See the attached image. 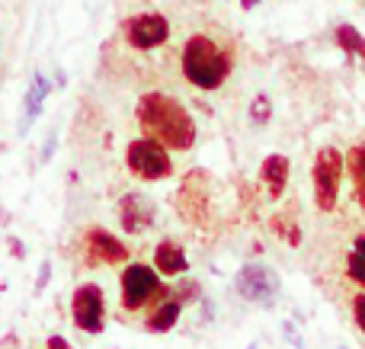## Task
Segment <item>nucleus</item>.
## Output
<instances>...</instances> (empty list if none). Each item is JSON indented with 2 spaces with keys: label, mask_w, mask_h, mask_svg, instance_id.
<instances>
[{
  "label": "nucleus",
  "mask_w": 365,
  "mask_h": 349,
  "mask_svg": "<svg viewBox=\"0 0 365 349\" xmlns=\"http://www.w3.org/2000/svg\"><path fill=\"white\" fill-rule=\"evenodd\" d=\"M180 74L189 87L215 93L234 77L237 68V38L218 23L195 26L180 45Z\"/></svg>",
  "instance_id": "nucleus-1"
},
{
  "label": "nucleus",
  "mask_w": 365,
  "mask_h": 349,
  "mask_svg": "<svg viewBox=\"0 0 365 349\" xmlns=\"http://www.w3.org/2000/svg\"><path fill=\"white\" fill-rule=\"evenodd\" d=\"M135 115H138L141 132L170 151H189L195 145V119L173 93H164V90L141 93Z\"/></svg>",
  "instance_id": "nucleus-2"
},
{
  "label": "nucleus",
  "mask_w": 365,
  "mask_h": 349,
  "mask_svg": "<svg viewBox=\"0 0 365 349\" xmlns=\"http://www.w3.org/2000/svg\"><path fill=\"white\" fill-rule=\"evenodd\" d=\"M343 170H346V157L340 147L324 145L314 154L311 164V186H314V205L317 212L330 215L340 205V186H343Z\"/></svg>",
  "instance_id": "nucleus-3"
},
{
  "label": "nucleus",
  "mask_w": 365,
  "mask_h": 349,
  "mask_svg": "<svg viewBox=\"0 0 365 349\" xmlns=\"http://www.w3.org/2000/svg\"><path fill=\"white\" fill-rule=\"evenodd\" d=\"M122 38L135 51H158L173 38V23L164 10H138L122 19Z\"/></svg>",
  "instance_id": "nucleus-4"
},
{
  "label": "nucleus",
  "mask_w": 365,
  "mask_h": 349,
  "mask_svg": "<svg viewBox=\"0 0 365 349\" xmlns=\"http://www.w3.org/2000/svg\"><path fill=\"white\" fill-rule=\"evenodd\" d=\"M125 164L128 170L135 173L145 183H158V179H167L173 173V160H170V147H164L154 138H135L128 141L125 147Z\"/></svg>",
  "instance_id": "nucleus-5"
},
{
  "label": "nucleus",
  "mask_w": 365,
  "mask_h": 349,
  "mask_svg": "<svg viewBox=\"0 0 365 349\" xmlns=\"http://www.w3.org/2000/svg\"><path fill=\"white\" fill-rule=\"evenodd\" d=\"M119 286H122V308H125V311H141L148 301L160 295L158 269L148 266V263H132V266H125Z\"/></svg>",
  "instance_id": "nucleus-6"
},
{
  "label": "nucleus",
  "mask_w": 365,
  "mask_h": 349,
  "mask_svg": "<svg viewBox=\"0 0 365 349\" xmlns=\"http://www.w3.org/2000/svg\"><path fill=\"white\" fill-rule=\"evenodd\" d=\"M71 318H74L77 330L90 333V337L103 333V327H106V298H103V288L93 286V282H83L74 292V298H71Z\"/></svg>",
  "instance_id": "nucleus-7"
},
{
  "label": "nucleus",
  "mask_w": 365,
  "mask_h": 349,
  "mask_svg": "<svg viewBox=\"0 0 365 349\" xmlns=\"http://www.w3.org/2000/svg\"><path fill=\"white\" fill-rule=\"evenodd\" d=\"M240 298L253 301V305H272L279 298V276L263 263H247L234 279Z\"/></svg>",
  "instance_id": "nucleus-8"
},
{
  "label": "nucleus",
  "mask_w": 365,
  "mask_h": 349,
  "mask_svg": "<svg viewBox=\"0 0 365 349\" xmlns=\"http://www.w3.org/2000/svg\"><path fill=\"white\" fill-rule=\"evenodd\" d=\"M83 250H87V263L93 266H115V263L128 260V247L125 241H119L115 234H109L106 228H90L83 234Z\"/></svg>",
  "instance_id": "nucleus-9"
},
{
  "label": "nucleus",
  "mask_w": 365,
  "mask_h": 349,
  "mask_svg": "<svg viewBox=\"0 0 365 349\" xmlns=\"http://www.w3.org/2000/svg\"><path fill=\"white\" fill-rule=\"evenodd\" d=\"M151 222H154V205L141 192H128L119 202V224L125 234H141L145 228H151Z\"/></svg>",
  "instance_id": "nucleus-10"
},
{
  "label": "nucleus",
  "mask_w": 365,
  "mask_h": 349,
  "mask_svg": "<svg viewBox=\"0 0 365 349\" xmlns=\"http://www.w3.org/2000/svg\"><path fill=\"white\" fill-rule=\"evenodd\" d=\"M289 173H292V164L285 154H269L259 167V179L263 186L269 189V199H282L285 186H289Z\"/></svg>",
  "instance_id": "nucleus-11"
},
{
  "label": "nucleus",
  "mask_w": 365,
  "mask_h": 349,
  "mask_svg": "<svg viewBox=\"0 0 365 349\" xmlns=\"http://www.w3.org/2000/svg\"><path fill=\"white\" fill-rule=\"evenodd\" d=\"M154 269H158L160 276H182L189 269L186 250H182L177 241H160L158 250H154Z\"/></svg>",
  "instance_id": "nucleus-12"
},
{
  "label": "nucleus",
  "mask_w": 365,
  "mask_h": 349,
  "mask_svg": "<svg viewBox=\"0 0 365 349\" xmlns=\"http://www.w3.org/2000/svg\"><path fill=\"white\" fill-rule=\"evenodd\" d=\"M48 90H51V80L42 74V71H36L32 74V83H29V90H26V100H23V109H26V119H23V132L36 122V115L42 113V106H45V100H48Z\"/></svg>",
  "instance_id": "nucleus-13"
},
{
  "label": "nucleus",
  "mask_w": 365,
  "mask_h": 349,
  "mask_svg": "<svg viewBox=\"0 0 365 349\" xmlns=\"http://www.w3.org/2000/svg\"><path fill=\"white\" fill-rule=\"evenodd\" d=\"M334 38H336V45L343 48V55L353 58V61H359V68L365 71V36L362 32L356 29L353 23H340L334 29Z\"/></svg>",
  "instance_id": "nucleus-14"
},
{
  "label": "nucleus",
  "mask_w": 365,
  "mask_h": 349,
  "mask_svg": "<svg viewBox=\"0 0 365 349\" xmlns=\"http://www.w3.org/2000/svg\"><path fill=\"white\" fill-rule=\"evenodd\" d=\"M180 314H182V298H167L164 305H158L151 311V318L145 321V327L151 333H167V330H173V327H177Z\"/></svg>",
  "instance_id": "nucleus-15"
},
{
  "label": "nucleus",
  "mask_w": 365,
  "mask_h": 349,
  "mask_svg": "<svg viewBox=\"0 0 365 349\" xmlns=\"http://www.w3.org/2000/svg\"><path fill=\"white\" fill-rule=\"evenodd\" d=\"M346 173H349V179H353L356 199H359V205L365 212V141H356L346 151Z\"/></svg>",
  "instance_id": "nucleus-16"
},
{
  "label": "nucleus",
  "mask_w": 365,
  "mask_h": 349,
  "mask_svg": "<svg viewBox=\"0 0 365 349\" xmlns=\"http://www.w3.org/2000/svg\"><path fill=\"white\" fill-rule=\"evenodd\" d=\"M346 276L353 286H359L365 292V231L353 237V247H349V256H346Z\"/></svg>",
  "instance_id": "nucleus-17"
},
{
  "label": "nucleus",
  "mask_w": 365,
  "mask_h": 349,
  "mask_svg": "<svg viewBox=\"0 0 365 349\" xmlns=\"http://www.w3.org/2000/svg\"><path fill=\"white\" fill-rule=\"evenodd\" d=\"M247 113H250V122L253 125H266V122L272 119V103H269V96L266 93H257L250 100V109H247Z\"/></svg>",
  "instance_id": "nucleus-18"
},
{
  "label": "nucleus",
  "mask_w": 365,
  "mask_h": 349,
  "mask_svg": "<svg viewBox=\"0 0 365 349\" xmlns=\"http://www.w3.org/2000/svg\"><path fill=\"white\" fill-rule=\"evenodd\" d=\"M353 318H356V327H359V333L365 337V292L353 295Z\"/></svg>",
  "instance_id": "nucleus-19"
},
{
  "label": "nucleus",
  "mask_w": 365,
  "mask_h": 349,
  "mask_svg": "<svg viewBox=\"0 0 365 349\" xmlns=\"http://www.w3.org/2000/svg\"><path fill=\"white\" fill-rule=\"evenodd\" d=\"M48 349H74V346H71L64 337H51V340H48Z\"/></svg>",
  "instance_id": "nucleus-20"
},
{
  "label": "nucleus",
  "mask_w": 365,
  "mask_h": 349,
  "mask_svg": "<svg viewBox=\"0 0 365 349\" xmlns=\"http://www.w3.org/2000/svg\"><path fill=\"white\" fill-rule=\"evenodd\" d=\"M259 0H240V10H257Z\"/></svg>",
  "instance_id": "nucleus-21"
}]
</instances>
